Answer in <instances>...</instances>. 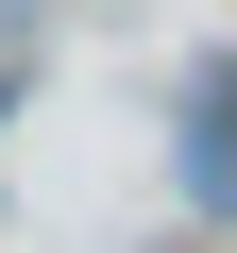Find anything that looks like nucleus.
<instances>
[{"label":"nucleus","mask_w":237,"mask_h":253,"mask_svg":"<svg viewBox=\"0 0 237 253\" xmlns=\"http://www.w3.org/2000/svg\"><path fill=\"white\" fill-rule=\"evenodd\" d=\"M186 186H203V203H237V68L203 84V152H186Z\"/></svg>","instance_id":"obj_1"}]
</instances>
